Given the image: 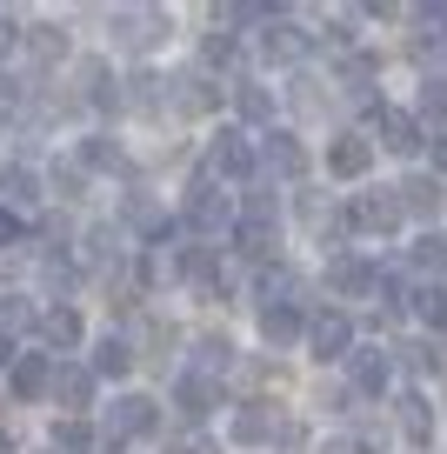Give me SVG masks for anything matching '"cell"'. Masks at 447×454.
<instances>
[{"label":"cell","instance_id":"1","mask_svg":"<svg viewBox=\"0 0 447 454\" xmlns=\"http://www.w3.org/2000/svg\"><path fill=\"white\" fill-rule=\"evenodd\" d=\"M174 34L168 7H114V41L134 47V54H147V47H161Z\"/></svg>","mask_w":447,"mask_h":454},{"label":"cell","instance_id":"2","mask_svg":"<svg viewBox=\"0 0 447 454\" xmlns=\"http://www.w3.org/2000/svg\"><path fill=\"white\" fill-rule=\"evenodd\" d=\"M187 227H194V234H227V227H234V200H227L208 174L187 187Z\"/></svg>","mask_w":447,"mask_h":454},{"label":"cell","instance_id":"3","mask_svg":"<svg viewBox=\"0 0 447 454\" xmlns=\"http://www.w3.org/2000/svg\"><path fill=\"white\" fill-rule=\"evenodd\" d=\"M401 194H388V187H380V194H354L348 200V227H361V234H394V227H401Z\"/></svg>","mask_w":447,"mask_h":454},{"label":"cell","instance_id":"4","mask_svg":"<svg viewBox=\"0 0 447 454\" xmlns=\"http://www.w3.org/2000/svg\"><path fill=\"white\" fill-rule=\"evenodd\" d=\"M254 160H261V154H254V141L240 128H221V134H214V147H208V174H227V181H247Z\"/></svg>","mask_w":447,"mask_h":454},{"label":"cell","instance_id":"5","mask_svg":"<svg viewBox=\"0 0 447 454\" xmlns=\"http://www.w3.org/2000/svg\"><path fill=\"white\" fill-rule=\"evenodd\" d=\"M308 340H314V355H321V361H348L354 355V321L341 308H327V314L308 321Z\"/></svg>","mask_w":447,"mask_h":454},{"label":"cell","instance_id":"6","mask_svg":"<svg viewBox=\"0 0 447 454\" xmlns=\"http://www.w3.org/2000/svg\"><path fill=\"white\" fill-rule=\"evenodd\" d=\"M374 128H380V147H388V154H414V147H427L420 121L401 114V107H374Z\"/></svg>","mask_w":447,"mask_h":454},{"label":"cell","instance_id":"7","mask_svg":"<svg viewBox=\"0 0 447 454\" xmlns=\"http://www.w3.org/2000/svg\"><path fill=\"white\" fill-rule=\"evenodd\" d=\"M154 421H161V414H154V401H147V395H121V401L107 408V434H114V441L154 434Z\"/></svg>","mask_w":447,"mask_h":454},{"label":"cell","instance_id":"8","mask_svg":"<svg viewBox=\"0 0 447 454\" xmlns=\"http://www.w3.org/2000/svg\"><path fill=\"white\" fill-rule=\"evenodd\" d=\"M327 287L334 294H380V268H367V261H354V254H334L327 261Z\"/></svg>","mask_w":447,"mask_h":454},{"label":"cell","instance_id":"9","mask_svg":"<svg viewBox=\"0 0 447 454\" xmlns=\"http://www.w3.org/2000/svg\"><path fill=\"white\" fill-rule=\"evenodd\" d=\"M261 168L280 174V181H301V174H308V147L294 141V134H267L261 141Z\"/></svg>","mask_w":447,"mask_h":454},{"label":"cell","instance_id":"10","mask_svg":"<svg viewBox=\"0 0 447 454\" xmlns=\"http://www.w3.org/2000/svg\"><path fill=\"white\" fill-rule=\"evenodd\" d=\"M94 381H100L94 368L60 361V368H54V401H60V408H87V401H94Z\"/></svg>","mask_w":447,"mask_h":454},{"label":"cell","instance_id":"11","mask_svg":"<svg viewBox=\"0 0 447 454\" xmlns=\"http://www.w3.org/2000/svg\"><path fill=\"white\" fill-rule=\"evenodd\" d=\"M394 194H401V207H407V214H420V221H434V214L447 207V187L434 181V174H414V181H401Z\"/></svg>","mask_w":447,"mask_h":454},{"label":"cell","instance_id":"12","mask_svg":"<svg viewBox=\"0 0 447 454\" xmlns=\"http://www.w3.org/2000/svg\"><path fill=\"white\" fill-rule=\"evenodd\" d=\"M348 374H354V387H361V395H380V387L394 381V361L380 355V348H354V355H348Z\"/></svg>","mask_w":447,"mask_h":454},{"label":"cell","instance_id":"13","mask_svg":"<svg viewBox=\"0 0 447 454\" xmlns=\"http://www.w3.org/2000/svg\"><path fill=\"white\" fill-rule=\"evenodd\" d=\"M54 368H60V361H47V355H20V361H14V395H20V401L54 395Z\"/></svg>","mask_w":447,"mask_h":454},{"label":"cell","instance_id":"14","mask_svg":"<svg viewBox=\"0 0 447 454\" xmlns=\"http://www.w3.org/2000/svg\"><path fill=\"white\" fill-rule=\"evenodd\" d=\"M367 160H374V147H367L361 134H341V141L327 147V168H334L341 181H361V174H367Z\"/></svg>","mask_w":447,"mask_h":454},{"label":"cell","instance_id":"15","mask_svg":"<svg viewBox=\"0 0 447 454\" xmlns=\"http://www.w3.org/2000/svg\"><path fill=\"white\" fill-rule=\"evenodd\" d=\"M261 334H267V348H294V340L308 334V321H301V308H261Z\"/></svg>","mask_w":447,"mask_h":454},{"label":"cell","instance_id":"16","mask_svg":"<svg viewBox=\"0 0 447 454\" xmlns=\"http://www.w3.org/2000/svg\"><path fill=\"white\" fill-rule=\"evenodd\" d=\"M81 94H87V107H121V87H114L107 60H81Z\"/></svg>","mask_w":447,"mask_h":454},{"label":"cell","instance_id":"17","mask_svg":"<svg viewBox=\"0 0 447 454\" xmlns=\"http://www.w3.org/2000/svg\"><path fill=\"white\" fill-rule=\"evenodd\" d=\"M261 54H267V60H301V54H308V34H301V27H287V20H267Z\"/></svg>","mask_w":447,"mask_h":454},{"label":"cell","instance_id":"18","mask_svg":"<svg viewBox=\"0 0 447 454\" xmlns=\"http://www.w3.org/2000/svg\"><path fill=\"white\" fill-rule=\"evenodd\" d=\"M274 434H280V427H274V414H267L261 401H247V408L234 414V441H240V448H261V441H274Z\"/></svg>","mask_w":447,"mask_h":454},{"label":"cell","instance_id":"19","mask_svg":"<svg viewBox=\"0 0 447 454\" xmlns=\"http://www.w3.org/2000/svg\"><path fill=\"white\" fill-rule=\"evenodd\" d=\"M394 414H401V434L414 441V448H427V441H434V414H427V401H420V395H401V401H394Z\"/></svg>","mask_w":447,"mask_h":454},{"label":"cell","instance_id":"20","mask_svg":"<svg viewBox=\"0 0 447 454\" xmlns=\"http://www.w3.org/2000/svg\"><path fill=\"white\" fill-rule=\"evenodd\" d=\"M127 227H134V234H147V241H168V214H161L154 207V200H147V194H127Z\"/></svg>","mask_w":447,"mask_h":454},{"label":"cell","instance_id":"21","mask_svg":"<svg viewBox=\"0 0 447 454\" xmlns=\"http://www.w3.org/2000/svg\"><path fill=\"white\" fill-rule=\"evenodd\" d=\"M274 241H280V221H240L234 227V247H240V254H254V261L274 254Z\"/></svg>","mask_w":447,"mask_h":454},{"label":"cell","instance_id":"22","mask_svg":"<svg viewBox=\"0 0 447 454\" xmlns=\"http://www.w3.org/2000/svg\"><path fill=\"white\" fill-rule=\"evenodd\" d=\"M181 94H174V107L181 114H208V107H221V87L208 81V74H187V81H174Z\"/></svg>","mask_w":447,"mask_h":454},{"label":"cell","instance_id":"23","mask_svg":"<svg viewBox=\"0 0 447 454\" xmlns=\"http://www.w3.org/2000/svg\"><path fill=\"white\" fill-rule=\"evenodd\" d=\"M41 340L67 355L74 340H81V314H74V308H47V314H41Z\"/></svg>","mask_w":447,"mask_h":454},{"label":"cell","instance_id":"24","mask_svg":"<svg viewBox=\"0 0 447 454\" xmlns=\"http://www.w3.org/2000/svg\"><path fill=\"white\" fill-rule=\"evenodd\" d=\"M174 401H181V414H194V421H200V414H208L214 401H221V387H214L208 374H181V387H174Z\"/></svg>","mask_w":447,"mask_h":454},{"label":"cell","instance_id":"25","mask_svg":"<svg viewBox=\"0 0 447 454\" xmlns=\"http://www.w3.org/2000/svg\"><path fill=\"white\" fill-rule=\"evenodd\" d=\"M234 107H240V121H254V128H267V121H274V94H267V87H254V81L234 87Z\"/></svg>","mask_w":447,"mask_h":454},{"label":"cell","instance_id":"26","mask_svg":"<svg viewBox=\"0 0 447 454\" xmlns=\"http://www.w3.org/2000/svg\"><path fill=\"white\" fill-rule=\"evenodd\" d=\"M0 194H7V207H27V200H41V181H34V168H0Z\"/></svg>","mask_w":447,"mask_h":454},{"label":"cell","instance_id":"27","mask_svg":"<svg viewBox=\"0 0 447 454\" xmlns=\"http://www.w3.org/2000/svg\"><path fill=\"white\" fill-rule=\"evenodd\" d=\"M127 368H134V348H127L121 334H107V340H100V348H94V374H107V381H121Z\"/></svg>","mask_w":447,"mask_h":454},{"label":"cell","instance_id":"28","mask_svg":"<svg viewBox=\"0 0 447 454\" xmlns=\"http://www.w3.org/2000/svg\"><path fill=\"white\" fill-rule=\"evenodd\" d=\"M127 100H134L140 114H161V107L174 100V81H161V74H140V81H134V94H127Z\"/></svg>","mask_w":447,"mask_h":454},{"label":"cell","instance_id":"29","mask_svg":"<svg viewBox=\"0 0 447 454\" xmlns=\"http://www.w3.org/2000/svg\"><path fill=\"white\" fill-rule=\"evenodd\" d=\"M54 454H94V427L87 421H54Z\"/></svg>","mask_w":447,"mask_h":454},{"label":"cell","instance_id":"30","mask_svg":"<svg viewBox=\"0 0 447 454\" xmlns=\"http://www.w3.org/2000/svg\"><path fill=\"white\" fill-rule=\"evenodd\" d=\"M414 27H420V54H441L447 47V7H420Z\"/></svg>","mask_w":447,"mask_h":454},{"label":"cell","instance_id":"31","mask_svg":"<svg viewBox=\"0 0 447 454\" xmlns=\"http://www.w3.org/2000/svg\"><path fill=\"white\" fill-rule=\"evenodd\" d=\"M401 355H407V368L441 374V368H447V340H414V348H401Z\"/></svg>","mask_w":447,"mask_h":454},{"label":"cell","instance_id":"32","mask_svg":"<svg viewBox=\"0 0 447 454\" xmlns=\"http://www.w3.org/2000/svg\"><path fill=\"white\" fill-rule=\"evenodd\" d=\"M27 54L47 67V60H60V54H67V34H60V27H34V34H27Z\"/></svg>","mask_w":447,"mask_h":454},{"label":"cell","instance_id":"33","mask_svg":"<svg viewBox=\"0 0 447 454\" xmlns=\"http://www.w3.org/2000/svg\"><path fill=\"white\" fill-rule=\"evenodd\" d=\"M414 314L427 327H447V287H414Z\"/></svg>","mask_w":447,"mask_h":454},{"label":"cell","instance_id":"34","mask_svg":"<svg viewBox=\"0 0 447 454\" xmlns=\"http://www.w3.org/2000/svg\"><path fill=\"white\" fill-rule=\"evenodd\" d=\"M240 221H280L274 187H247V200H240Z\"/></svg>","mask_w":447,"mask_h":454},{"label":"cell","instance_id":"35","mask_svg":"<svg viewBox=\"0 0 447 454\" xmlns=\"http://www.w3.org/2000/svg\"><path fill=\"white\" fill-rule=\"evenodd\" d=\"M341 81H348V94H354V100H367V87H374V60H367V54H348Z\"/></svg>","mask_w":447,"mask_h":454},{"label":"cell","instance_id":"36","mask_svg":"<svg viewBox=\"0 0 447 454\" xmlns=\"http://www.w3.org/2000/svg\"><path fill=\"white\" fill-rule=\"evenodd\" d=\"M227 361H234V348H227V334H208V340H200V374H208V381H214V368L227 374Z\"/></svg>","mask_w":447,"mask_h":454},{"label":"cell","instance_id":"37","mask_svg":"<svg viewBox=\"0 0 447 454\" xmlns=\"http://www.w3.org/2000/svg\"><path fill=\"white\" fill-rule=\"evenodd\" d=\"M121 160V147L107 141V134H87V147H81V168H114Z\"/></svg>","mask_w":447,"mask_h":454},{"label":"cell","instance_id":"38","mask_svg":"<svg viewBox=\"0 0 447 454\" xmlns=\"http://www.w3.org/2000/svg\"><path fill=\"white\" fill-rule=\"evenodd\" d=\"M414 261H420V268H441V261H447V234H441V227L414 241Z\"/></svg>","mask_w":447,"mask_h":454},{"label":"cell","instance_id":"39","mask_svg":"<svg viewBox=\"0 0 447 454\" xmlns=\"http://www.w3.org/2000/svg\"><path fill=\"white\" fill-rule=\"evenodd\" d=\"M168 274H174V261L161 254V247H147V254H140V281H147V287H154V281H168Z\"/></svg>","mask_w":447,"mask_h":454},{"label":"cell","instance_id":"40","mask_svg":"<svg viewBox=\"0 0 447 454\" xmlns=\"http://www.w3.org/2000/svg\"><path fill=\"white\" fill-rule=\"evenodd\" d=\"M227 60H234V34L214 27V34H208V67H227Z\"/></svg>","mask_w":447,"mask_h":454},{"label":"cell","instance_id":"41","mask_svg":"<svg viewBox=\"0 0 447 454\" xmlns=\"http://www.w3.org/2000/svg\"><path fill=\"white\" fill-rule=\"evenodd\" d=\"M27 321H34V308H27V301H20V294H7V308H0V327L14 334V327H27Z\"/></svg>","mask_w":447,"mask_h":454},{"label":"cell","instance_id":"42","mask_svg":"<svg viewBox=\"0 0 447 454\" xmlns=\"http://www.w3.org/2000/svg\"><path fill=\"white\" fill-rule=\"evenodd\" d=\"M420 114H427V121H447V81H434L427 94H420Z\"/></svg>","mask_w":447,"mask_h":454},{"label":"cell","instance_id":"43","mask_svg":"<svg viewBox=\"0 0 447 454\" xmlns=\"http://www.w3.org/2000/svg\"><path fill=\"white\" fill-rule=\"evenodd\" d=\"M81 181H87L81 160H74V168H54V194H81Z\"/></svg>","mask_w":447,"mask_h":454},{"label":"cell","instance_id":"44","mask_svg":"<svg viewBox=\"0 0 447 454\" xmlns=\"http://www.w3.org/2000/svg\"><path fill=\"white\" fill-rule=\"evenodd\" d=\"M14 241H20V214L0 207V247H14Z\"/></svg>","mask_w":447,"mask_h":454},{"label":"cell","instance_id":"45","mask_svg":"<svg viewBox=\"0 0 447 454\" xmlns=\"http://www.w3.org/2000/svg\"><path fill=\"white\" fill-rule=\"evenodd\" d=\"M14 41H20V27H14V20H0V60L14 54Z\"/></svg>","mask_w":447,"mask_h":454},{"label":"cell","instance_id":"46","mask_svg":"<svg viewBox=\"0 0 447 454\" xmlns=\"http://www.w3.org/2000/svg\"><path fill=\"white\" fill-rule=\"evenodd\" d=\"M434 168L447 174V134H434Z\"/></svg>","mask_w":447,"mask_h":454},{"label":"cell","instance_id":"47","mask_svg":"<svg viewBox=\"0 0 447 454\" xmlns=\"http://www.w3.org/2000/svg\"><path fill=\"white\" fill-rule=\"evenodd\" d=\"M0 454H20V448H14V434H0Z\"/></svg>","mask_w":447,"mask_h":454},{"label":"cell","instance_id":"48","mask_svg":"<svg viewBox=\"0 0 447 454\" xmlns=\"http://www.w3.org/2000/svg\"><path fill=\"white\" fill-rule=\"evenodd\" d=\"M174 454H187V448H174Z\"/></svg>","mask_w":447,"mask_h":454}]
</instances>
